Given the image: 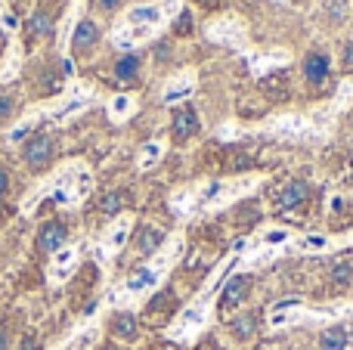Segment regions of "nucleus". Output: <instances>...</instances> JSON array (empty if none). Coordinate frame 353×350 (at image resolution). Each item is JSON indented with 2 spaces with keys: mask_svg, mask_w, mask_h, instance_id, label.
<instances>
[{
  "mask_svg": "<svg viewBox=\"0 0 353 350\" xmlns=\"http://www.w3.org/2000/svg\"><path fill=\"white\" fill-rule=\"evenodd\" d=\"M248 291H251V276H236L226 285L223 298H220V310H230V307H236V304H242Z\"/></svg>",
  "mask_w": 353,
  "mask_h": 350,
  "instance_id": "nucleus-8",
  "label": "nucleus"
},
{
  "mask_svg": "<svg viewBox=\"0 0 353 350\" xmlns=\"http://www.w3.org/2000/svg\"><path fill=\"white\" fill-rule=\"evenodd\" d=\"M189 28H192V19H189V12H186V16L176 19V31H189Z\"/></svg>",
  "mask_w": 353,
  "mask_h": 350,
  "instance_id": "nucleus-26",
  "label": "nucleus"
},
{
  "mask_svg": "<svg viewBox=\"0 0 353 350\" xmlns=\"http://www.w3.org/2000/svg\"><path fill=\"white\" fill-rule=\"evenodd\" d=\"M93 6H97L99 12H115L118 6H121V0H93Z\"/></svg>",
  "mask_w": 353,
  "mask_h": 350,
  "instance_id": "nucleus-23",
  "label": "nucleus"
},
{
  "mask_svg": "<svg viewBox=\"0 0 353 350\" xmlns=\"http://www.w3.org/2000/svg\"><path fill=\"white\" fill-rule=\"evenodd\" d=\"M130 112V99L128 96H115L112 99V118H121Z\"/></svg>",
  "mask_w": 353,
  "mask_h": 350,
  "instance_id": "nucleus-22",
  "label": "nucleus"
},
{
  "mask_svg": "<svg viewBox=\"0 0 353 350\" xmlns=\"http://www.w3.org/2000/svg\"><path fill=\"white\" fill-rule=\"evenodd\" d=\"M6 186H10V180H6V174H3V171H0V198H3Z\"/></svg>",
  "mask_w": 353,
  "mask_h": 350,
  "instance_id": "nucleus-28",
  "label": "nucleus"
},
{
  "mask_svg": "<svg viewBox=\"0 0 353 350\" xmlns=\"http://www.w3.org/2000/svg\"><path fill=\"white\" fill-rule=\"evenodd\" d=\"M137 72H140V56H121V59L115 62L118 81H134Z\"/></svg>",
  "mask_w": 353,
  "mask_h": 350,
  "instance_id": "nucleus-12",
  "label": "nucleus"
},
{
  "mask_svg": "<svg viewBox=\"0 0 353 350\" xmlns=\"http://www.w3.org/2000/svg\"><path fill=\"white\" fill-rule=\"evenodd\" d=\"M192 134H199V115H195V109L183 105V109L174 112V136L176 140H189Z\"/></svg>",
  "mask_w": 353,
  "mask_h": 350,
  "instance_id": "nucleus-7",
  "label": "nucleus"
},
{
  "mask_svg": "<svg viewBox=\"0 0 353 350\" xmlns=\"http://www.w3.org/2000/svg\"><path fill=\"white\" fill-rule=\"evenodd\" d=\"M155 279H159V273H155L152 267H143V270H137L134 276L128 279V289L130 291H143V289H149V285H155Z\"/></svg>",
  "mask_w": 353,
  "mask_h": 350,
  "instance_id": "nucleus-13",
  "label": "nucleus"
},
{
  "mask_svg": "<svg viewBox=\"0 0 353 350\" xmlns=\"http://www.w3.org/2000/svg\"><path fill=\"white\" fill-rule=\"evenodd\" d=\"M99 41V25L93 22V19H81L78 25L72 28V50L74 53H87V50H93Z\"/></svg>",
  "mask_w": 353,
  "mask_h": 350,
  "instance_id": "nucleus-3",
  "label": "nucleus"
},
{
  "mask_svg": "<svg viewBox=\"0 0 353 350\" xmlns=\"http://www.w3.org/2000/svg\"><path fill=\"white\" fill-rule=\"evenodd\" d=\"M19 350H41V344L34 341V335H28V338L22 341V347H19Z\"/></svg>",
  "mask_w": 353,
  "mask_h": 350,
  "instance_id": "nucleus-27",
  "label": "nucleus"
},
{
  "mask_svg": "<svg viewBox=\"0 0 353 350\" xmlns=\"http://www.w3.org/2000/svg\"><path fill=\"white\" fill-rule=\"evenodd\" d=\"M121 205H124V196H121V192H109V196L99 202V208H103L105 214H115V211H121Z\"/></svg>",
  "mask_w": 353,
  "mask_h": 350,
  "instance_id": "nucleus-19",
  "label": "nucleus"
},
{
  "mask_svg": "<svg viewBox=\"0 0 353 350\" xmlns=\"http://www.w3.org/2000/svg\"><path fill=\"white\" fill-rule=\"evenodd\" d=\"M0 350H10V338H6L3 329H0Z\"/></svg>",
  "mask_w": 353,
  "mask_h": 350,
  "instance_id": "nucleus-29",
  "label": "nucleus"
},
{
  "mask_svg": "<svg viewBox=\"0 0 353 350\" xmlns=\"http://www.w3.org/2000/svg\"><path fill=\"white\" fill-rule=\"evenodd\" d=\"M307 198H310V183H304V180H292V183L282 186L279 198H276V208H279V211L301 208Z\"/></svg>",
  "mask_w": 353,
  "mask_h": 350,
  "instance_id": "nucleus-4",
  "label": "nucleus"
},
{
  "mask_svg": "<svg viewBox=\"0 0 353 350\" xmlns=\"http://www.w3.org/2000/svg\"><path fill=\"white\" fill-rule=\"evenodd\" d=\"M62 68H65V74H74V65H72V59H65V62H62Z\"/></svg>",
  "mask_w": 353,
  "mask_h": 350,
  "instance_id": "nucleus-30",
  "label": "nucleus"
},
{
  "mask_svg": "<svg viewBox=\"0 0 353 350\" xmlns=\"http://www.w3.org/2000/svg\"><path fill=\"white\" fill-rule=\"evenodd\" d=\"M232 332H236V338H251L257 332V313H245L232 320Z\"/></svg>",
  "mask_w": 353,
  "mask_h": 350,
  "instance_id": "nucleus-14",
  "label": "nucleus"
},
{
  "mask_svg": "<svg viewBox=\"0 0 353 350\" xmlns=\"http://www.w3.org/2000/svg\"><path fill=\"white\" fill-rule=\"evenodd\" d=\"M87 99L84 96H72V99H65V103L59 105V109L53 112V121H65V118H72L74 112H81V105H84Z\"/></svg>",
  "mask_w": 353,
  "mask_h": 350,
  "instance_id": "nucleus-16",
  "label": "nucleus"
},
{
  "mask_svg": "<svg viewBox=\"0 0 353 350\" xmlns=\"http://www.w3.org/2000/svg\"><path fill=\"white\" fill-rule=\"evenodd\" d=\"M201 3H208V6H214V3H217V0H201Z\"/></svg>",
  "mask_w": 353,
  "mask_h": 350,
  "instance_id": "nucleus-31",
  "label": "nucleus"
},
{
  "mask_svg": "<svg viewBox=\"0 0 353 350\" xmlns=\"http://www.w3.org/2000/svg\"><path fill=\"white\" fill-rule=\"evenodd\" d=\"M50 28H53V19H50L47 12H34V16H31V31H34V34H47Z\"/></svg>",
  "mask_w": 353,
  "mask_h": 350,
  "instance_id": "nucleus-18",
  "label": "nucleus"
},
{
  "mask_svg": "<svg viewBox=\"0 0 353 350\" xmlns=\"http://www.w3.org/2000/svg\"><path fill=\"white\" fill-rule=\"evenodd\" d=\"M161 242H165V233H161L159 227H143L140 229V239H137V248H140L143 254H152Z\"/></svg>",
  "mask_w": 353,
  "mask_h": 350,
  "instance_id": "nucleus-10",
  "label": "nucleus"
},
{
  "mask_svg": "<svg viewBox=\"0 0 353 350\" xmlns=\"http://www.w3.org/2000/svg\"><path fill=\"white\" fill-rule=\"evenodd\" d=\"M10 31V37L16 34V19L10 16V10H6V0H0V31Z\"/></svg>",
  "mask_w": 353,
  "mask_h": 350,
  "instance_id": "nucleus-21",
  "label": "nucleus"
},
{
  "mask_svg": "<svg viewBox=\"0 0 353 350\" xmlns=\"http://www.w3.org/2000/svg\"><path fill=\"white\" fill-rule=\"evenodd\" d=\"M112 332L124 341H134L137 338V320L130 313H118L115 320H112Z\"/></svg>",
  "mask_w": 353,
  "mask_h": 350,
  "instance_id": "nucleus-11",
  "label": "nucleus"
},
{
  "mask_svg": "<svg viewBox=\"0 0 353 350\" xmlns=\"http://www.w3.org/2000/svg\"><path fill=\"white\" fill-rule=\"evenodd\" d=\"M12 105H16V99L3 93V96H0V118H10L12 115Z\"/></svg>",
  "mask_w": 353,
  "mask_h": 350,
  "instance_id": "nucleus-24",
  "label": "nucleus"
},
{
  "mask_svg": "<svg viewBox=\"0 0 353 350\" xmlns=\"http://www.w3.org/2000/svg\"><path fill=\"white\" fill-rule=\"evenodd\" d=\"M65 236H68V229L62 227L59 220H50V223H43L41 233H37V245H41V251L56 254L62 245H65Z\"/></svg>",
  "mask_w": 353,
  "mask_h": 350,
  "instance_id": "nucleus-5",
  "label": "nucleus"
},
{
  "mask_svg": "<svg viewBox=\"0 0 353 350\" xmlns=\"http://www.w3.org/2000/svg\"><path fill=\"white\" fill-rule=\"evenodd\" d=\"M301 72H304V78L310 81V84H323L332 72V59L325 53H319V50H310V53L304 56V62H301Z\"/></svg>",
  "mask_w": 353,
  "mask_h": 350,
  "instance_id": "nucleus-1",
  "label": "nucleus"
},
{
  "mask_svg": "<svg viewBox=\"0 0 353 350\" xmlns=\"http://www.w3.org/2000/svg\"><path fill=\"white\" fill-rule=\"evenodd\" d=\"M22 158H25V165H28V167H43L50 158H53V136L37 134L34 140L25 146Z\"/></svg>",
  "mask_w": 353,
  "mask_h": 350,
  "instance_id": "nucleus-2",
  "label": "nucleus"
},
{
  "mask_svg": "<svg viewBox=\"0 0 353 350\" xmlns=\"http://www.w3.org/2000/svg\"><path fill=\"white\" fill-rule=\"evenodd\" d=\"M344 344H347V332L341 326L323 332V350H344Z\"/></svg>",
  "mask_w": 353,
  "mask_h": 350,
  "instance_id": "nucleus-15",
  "label": "nucleus"
},
{
  "mask_svg": "<svg viewBox=\"0 0 353 350\" xmlns=\"http://www.w3.org/2000/svg\"><path fill=\"white\" fill-rule=\"evenodd\" d=\"M31 127H34V118H25V121H19L16 127H12L10 134H6V140H10V143H22L25 136L31 134Z\"/></svg>",
  "mask_w": 353,
  "mask_h": 350,
  "instance_id": "nucleus-17",
  "label": "nucleus"
},
{
  "mask_svg": "<svg viewBox=\"0 0 353 350\" xmlns=\"http://www.w3.org/2000/svg\"><path fill=\"white\" fill-rule=\"evenodd\" d=\"M72 267H74V248H59V251L53 254V264H50L53 282H62V279L72 273Z\"/></svg>",
  "mask_w": 353,
  "mask_h": 350,
  "instance_id": "nucleus-9",
  "label": "nucleus"
},
{
  "mask_svg": "<svg viewBox=\"0 0 353 350\" xmlns=\"http://www.w3.org/2000/svg\"><path fill=\"white\" fill-rule=\"evenodd\" d=\"M353 279V267L350 264H338L335 270H332V282L335 285H347Z\"/></svg>",
  "mask_w": 353,
  "mask_h": 350,
  "instance_id": "nucleus-20",
  "label": "nucleus"
},
{
  "mask_svg": "<svg viewBox=\"0 0 353 350\" xmlns=\"http://www.w3.org/2000/svg\"><path fill=\"white\" fill-rule=\"evenodd\" d=\"M19 68H22V43H19V37L12 34L3 62H0V81H12L19 74Z\"/></svg>",
  "mask_w": 353,
  "mask_h": 350,
  "instance_id": "nucleus-6",
  "label": "nucleus"
},
{
  "mask_svg": "<svg viewBox=\"0 0 353 350\" xmlns=\"http://www.w3.org/2000/svg\"><path fill=\"white\" fill-rule=\"evenodd\" d=\"M341 59H344V72H353V41L347 43V47H344Z\"/></svg>",
  "mask_w": 353,
  "mask_h": 350,
  "instance_id": "nucleus-25",
  "label": "nucleus"
}]
</instances>
